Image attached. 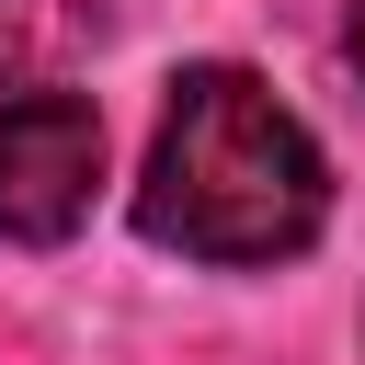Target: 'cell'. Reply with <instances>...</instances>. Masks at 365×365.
<instances>
[{"label": "cell", "instance_id": "1", "mask_svg": "<svg viewBox=\"0 0 365 365\" xmlns=\"http://www.w3.org/2000/svg\"><path fill=\"white\" fill-rule=\"evenodd\" d=\"M137 228L182 262H217V274L297 262L331 228V160H319L308 114L274 103V80L205 57L160 103V137L137 171Z\"/></svg>", "mask_w": 365, "mask_h": 365}, {"label": "cell", "instance_id": "2", "mask_svg": "<svg viewBox=\"0 0 365 365\" xmlns=\"http://www.w3.org/2000/svg\"><path fill=\"white\" fill-rule=\"evenodd\" d=\"M91 182H103V114L91 91H57V80H23L0 91V240H68L91 217Z\"/></svg>", "mask_w": 365, "mask_h": 365}, {"label": "cell", "instance_id": "3", "mask_svg": "<svg viewBox=\"0 0 365 365\" xmlns=\"http://www.w3.org/2000/svg\"><path fill=\"white\" fill-rule=\"evenodd\" d=\"M34 34H46V0H0V68H23Z\"/></svg>", "mask_w": 365, "mask_h": 365}, {"label": "cell", "instance_id": "4", "mask_svg": "<svg viewBox=\"0 0 365 365\" xmlns=\"http://www.w3.org/2000/svg\"><path fill=\"white\" fill-rule=\"evenodd\" d=\"M342 46H354V68H365V0H354V23H342Z\"/></svg>", "mask_w": 365, "mask_h": 365}]
</instances>
